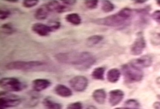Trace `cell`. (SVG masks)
Returning <instances> with one entry per match:
<instances>
[{"instance_id":"cell-10","label":"cell","mask_w":160,"mask_h":109,"mask_svg":"<svg viewBox=\"0 0 160 109\" xmlns=\"http://www.w3.org/2000/svg\"><path fill=\"white\" fill-rule=\"evenodd\" d=\"M130 62L135 66L142 70L144 68L150 67L152 64V58L150 55H146L141 57L132 60L130 61Z\"/></svg>"},{"instance_id":"cell-21","label":"cell","mask_w":160,"mask_h":109,"mask_svg":"<svg viewBox=\"0 0 160 109\" xmlns=\"http://www.w3.org/2000/svg\"><path fill=\"white\" fill-rule=\"evenodd\" d=\"M66 20L73 26H78L81 23V18L79 14L77 13H72L68 14L66 17Z\"/></svg>"},{"instance_id":"cell-13","label":"cell","mask_w":160,"mask_h":109,"mask_svg":"<svg viewBox=\"0 0 160 109\" xmlns=\"http://www.w3.org/2000/svg\"><path fill=\"white\" fill-rule=\"evenodd\" d=\"M52 82L49 79L38 78L34 79L32 81V89L35 92H40L49 88Z\"/></svg>"},{"instance_id":"cell-12","label":"cell","mask_w":160,"mask_h":109,"mask_svg":"<svg viewBox=\"0 0 160 109\" xmlns=\"http://www.w3.org/2000/svg\"><path fill=\"white\" fill-rule=\"evenodd\" d=\"M32 30L41 37H47L51 32H52V30L49 25L40 22L33 24L32 26Z\"/></svg>"},{"instance_id":"cell-20","label":"cell","mask_w":160,"mask_h":109,"mask_svg":"<svg viewBox=\"0 0 160 109\" xmlns=\"http://www.w3.org/2000/svg\"><path fill=\"white\" fill-rule=\"evenodd\" d=\"M104 39V37L101 35H95L90 36L86 40V46L92 47L99 44Z\"/></svg>"},{"instance_id":"cell-17","label":"cell","mask_w":160,"mask_h":109,"mask_svg":"<svg viewBox=\"0 0 160 109\" xmlns=\"http://www.w3.org/2000/svg\"><path fill=\"white\" fill-rule=\"evenodd\" d=\"M49 13L50 12L48 9L46 4H44L36 10L34 17L37 20H44L48 17Z\"/></svg>"},{"instance_id":"cell-18","label":"cell","mask_w":160,"mask_h":109,"mask_svg":"<svg viewBox=\"0 0 160 109\" xmlns=\"http://www.w3.org/2000/svg\"><path fill=\"white\" fill-rule=\"evenodd\" d=\"M121 72L117 68L109 70L107 73V79L110 83H116L120 79Z\"/></svg>"},{"instance_id":"cell-37","label":"cell","mask_w":160,"mask_h":109,"mask_svg":"<svg viewBox=\"0 0 160 109\" xmlns=\"http://www.w3.org/2000/svg\"><path fill=\"white\" fill-rule=\"evenodd\" d=\"M145 2H146V1H134V2L137 4H143Z\"/></svg>"},{"instance_id":"cell-9","label":"cell","mask_w":160,"mask_h":109,"mask_svg":"<svg viewBox=\"0 0 160 109\" xmlns=\"http://www.w3.org/2000/svg\"><path fill=\"white\" fill-rule=\"evenodd\" d=\"M48 9L50 12L62 13L71 10L70 7L58 1H50L45 4Z\"/></svg>"},{"instance_id":"cell-26","label":"cell","mask_w":160,"mask_h":109,"mask_svg":"<svg viewBox=\"0 0 160 109\" xmlns=\"http://www.w3.org/2000/svg\"><path fill=\"white\" fill-rule=\"evenodd\" d=\"M1 30H2L3 33L6 34H12L16 31L13 26L10 23L2 24L1 26Z\"/></svg>"},{"instance_id":"cell-15","label":"cell","mask_w":160,"mask_h":109,"mask_svg":"<svg viewBox=\"0 0 160 109\" xmlns=\"http://www.w3.org/2000/svg\"><path fill=\"white\" fill-rule=\"evenodd\" d=\"M106 92L103 89L95 90L92 93V98L93 100L100 105L105 103L106 99Z\"/></svg>"},{"instance_id":"cell-11","label":"cell","mask_w":160,"mask_h":109,"mask_svg":"<svg viewBox=\"0 0 160 109\" xmlns=\"http://www.w3.org/2000/svg\"><path fill=\"white\" fill-rule=\"evenodd\" d=\"M109 102L111 106H116L122 101L124 97V93L120 89H115L111 90L109 93Z\"/></svg>"},{"instance_id":"cell-2","label":"cell","mask_w":160,"mask_h":109,"mask_svg":"<svg viewBox=\"0 0 160 109\" xmlns=\"http://www.w3.org/2000/svg\"><path fill=\"white\" fill-rule=\"evenodd\" d=\"M133 14V10L130 8L125 7L115 14L108 16L105 18L97 19L94 21V22L111 27L124 28L130 24Z\"/></svg>"},{"instance_id":"cell-38","label":"cell","mask_w":160,"mask_h":109,"mask_svg":"<svg viewBox=\"0 0 160 109\" xmlns=\"http://www.w3.org/2000/svg\"><path fill=\"white\" fill-rule=\"evenodd\" d=\"M115 109H130V108H129V107H117V108H115Z\"/></svg>"},{"instance_id":"cell-14","label":"cell","mask_w":160,"mask_h":109,"mask_svg":"<svg viewBox=\"0 0 160 109\" xmlns=\"http://www.w3.org/2000/svg\"><path fill=\"white\" fill-rule=\"evenodd\" d=\"M55 93L62 98H69L72 96V91L63 84H58L54 88Z\"/></svg>"},{"instance_id":"cell-19","label":"cell","mask_w":160,"mask_h":109,"mask_svg":"<svg viewBox=\"0 0 160 109\" xmlns=\"http://www.w3.org/2000/svg\"><path fill=\"white\" fill-rule=\"evenodd\" d=\"M150 41L153 46H160V27H157L151 30L149 34Z\"/></svg>"},{"instance_id":"cell-25","label":"cell","mask_w":160,"mask_h":109,"mask_svg":"<svg viewBox=\"0 0 160 109\" xmlns=\"http://www.w3.org/2000/svg\"><path fill=\"white\" fill-rule=\"evenodd\" d=\"M124 104L126 107L130 109H137L140 107V103L135 99H128L125 102Z\"/></svg>"},{"instance_id":"cell-34","label":"cell","mask_w":160,"mask_h":109,"mask_svg":"<svg viewBox=\"0 0 160 109\" xmlns=\"http://www.w3.org/2000/svg\"><path fill=\"white\" fill-rule=\"evenodd\" d=\"M153 107L155 109H160V102H155L153 104Z\"/></svg>"},{"instance_id":"cell-23","label":"cell","mask_w":160,"mask_h":109,"mask_svg":"<svg viewBox=\"0 0 160 109\" xmlns=\"http://www.w3.org/2000/svg\"><path fill=\"white\" fill-rule=\"evenodd\" d=\"M106 69L104 67H98L94 69L92 72V78L96 80H104V73Z\"/></svg>"},{"instance_id":"cell-22","label":"cell","mask_w":160,"mask_h":109,"mask_svg":"<svg viewBox=\"0 0 160 109\" xmlns=\"http://www.w3.org/2000/svg\"><path fill=\"white\" fill-rule=\"evenodd\" d=\"M28 99L25 101V106L26 107H33L38 105L40 101V97L35 94H30Z\"/></svg>"},{"instance_id":"cell-3","label":"cell","mask_w":160,"mask_h":109,"mask_svg":"<svg viewBox=\"0 0 160 109\" xmlns=\"http://www.w3.org/2000/svg\"><path fill=\"white\" fill-rule=\"evenodd\" d=\"M121 71L124 81L128 83H134L141 81L144 77L142 70L128 62L121 66Z\"/></svg>"},{"instance_id":"cell-35","label":"cell","mask_w":160,"mask_h":109,"mask_svg":"<svg viewBox=\"0 0 160 109\" xmlns=\"http://www.w3.org/2000/svg\"><path fill=\"white\" fill-rule=\"evenodd\" d=\"M85 109H98V108L96 106H95L90 105V106H87Z\"/></svg>"},{"instance_id":"cell-36","label":"cell","mask_w":160,"mask_h":109,"mask_svg":"<svg viewBox=\"0 0 160 109\" xmlns=\"http://www.w3.org/2000/svg\"><path fill=\"white\" fill-rule=\"evenodd\" d=\"M156 84L158 86V87L160 88V77L157 78L156 79Z\"/></svg>"},{"instance_id":"cell-29","label":"cell","mask_w":160,"mask_h":109,"mask_svg":"<svg viewBox=\"0 0 160 109\" xmlns=\"http://www.w3.org/2000/svg\"><path fill=\"white\" fill-rule=\"evenodd\" d=\"M66 109H83V107L81 102L77 101L69 104L67 106Z\"/></svg>"},{"instance_id":"cell-30","label":"cell","mask_w":160,"mask_h":109,"mask_svg":"<svg viewBox=\"0 0 160 109\" xmlns=\"http://www.w3.org/2000/svg\"><path fill=\"white\" fill-rule=\"evenodd\" d=\"M49 26H50L52 32H55L60 29V27H61V23L59 21H51L49 23Z\"/></svg>"},{"instance_id":"cell-5","label":"cell","mask_w":160,"mask_h":109,"mask_svg":"<svg viewBox=\"0 0 160 109\" xmlns=\"http://www.w3.org/2000/svg\"><path fill=\"white\" fill-rule=\"evenodd\" d=\"M0 86L1 89L9 92H19L27 87V86L20 79L13 77L2 78Z\"/></svg>"},{"instance_id":"cell-27","label":"cell","mask_w":160,"mask_h":109,"mask_svg":"<svg viewBox=\"0 0 160 109\" xmlns=\"http://www.w3.org/2000/svg\"><path fill=\"white\" fill-rule=\"evenodd\" d=\"M85 6L89 9H95L98 5V1L97 0H86L84 1Z\"/></svg>"},{"instance_id":"cell-8","label":"cell","mask_w":160,"mask_h":109,"mask_svg":"<svg viewBox=\"0 0 160 109\" xmlns=\"http://www.w3.org/2000/svg\"><path fill=\"white\" fill-rule=\"evenodd\" d=\"M146 46V40L144 39L142 34L141 32H139L137 35V38L135 41L131 46L130 53L134 56L140 55L145 49Z\"/></svg>"},{"instance_id":"cell-31","label":"cell","mask_w":160,"mask_h":109,"mask_svg":"<svg viewBox=\"0 0 160 109\" xmlns=\"http://www.w3.org/2000/svg\"><path fill=\"white\" fill-rule=\"evenodd\" d=\"M10 14H11V12L10 10L8 9H1L0 10L1 20H6L10 16Z\"/></svg>"},{"instance_id":"cell-28","label":"cell","mask_w":160,"mask_h":109,"mask_svg":"<svg viewBox=\"0 0 160 109\" xmlns=\"http://www.w3.org/2000/svg\"><path fill=\"white\" fill-rule=\"evenodd\" d=\"M38 2V0H24L22 1V6L26 8H32L36 6Z\"/></svg>"},{"instance_id":"cell-4","label":"cell","mask_w":160,"mask_h":109,"mask_svg":"<svg viewBox=\"0 0 160 109\" xmlns=\"http://www.w3.org/2000/svg\"><path fill=\"white\" fill-rule=\"evenodd\" d=\"M46 64L40 61H17L10 62L6 64V69L10 70H21V71H31L35 70L38 68L43 67Z\"/></svg>"},{"instance_id":"cell-1","label":"cell","mask_w":160,"mask_h":109,"mask_svg":"<svg viewBox=\"0 0 160 109\" xmlns=\"http://www.w3.org/2000/svg\"><path fill=\"white\" fill-rule=\"evenodd\" d=\"M55 58L60 63L72 65L80 71L89 69L96 62L95 56L89 52H62L57 54Z\"/></svg>"},{"instance_id":"cell-16","label":"cell","mask_w":160,"mask_h":109,"mask_svg":"<svg viewBox=\"0 0 160 109\" xmlns=\"http://www.w3.org/2000/svg\"><path fill=\"white\" fill-rule=\"evenodd\" d=\"M42 103L46 109H62V104L55 101L50 97H47L44 98Z\"/></svg>"},{"instance_id":"cell-39","label":"cell","mask_w":160,"mask_h":109,"mask_svg":"<svg viewBox=\"0 0 160 109\" xmlns=\"http://www.w3.org/2000/svg\"><path fill=\"white\" fill-rule=\"evenodd\" d=\"M8 2H18V1H7Z\"/></svg>"},{"instance_id":"cell-24","label":"cell","mask_w":160,"mask_h":109,"mask_svg":"<svg viewBox=\"0 0 160 109\" xmlns=\"http://www.w3.org/2000/svg\"><path fill=\"white\" fill-rule=\"evenodd\" d=\"M101 9L104 13H109L115 9V5L110 1H102Z\"/></svg>"},{"instance_id":"cell-6","label":"cell","mask_w":160,"mask_h":109,"mask_svg":"<svg viewBox=\"0 0 160 109\" xmlns=\"http://www.w3.org/2000/svg\"><path fill=\"white\" fill-rule=\"evenodd\" d=\"M21 102V98L18 95L6 91L1 92L0 109H7L18 106Z\"/></svg>"},{"instance_id":"cell-33","label":"cell","mask_w":160,"mask_h":109,"mask_svg":"<svg viewBox=\"0 0 160 109\" xmlns=\"http://www.w3.org/2000/svg\"><path fill=\"white\" fill-rule=\"evenodd\" d=\"M61 2L62 3H63L64 4L69 6H73L76 4L77 1L75 0H65V1H61Z\"/></svg>"},{"instance_id":"cell-40","label":"cell","mask_w":160,"mask_h":109,"mask_svg":"<svg viewBox=\"0 0 160 109\" xmlns=\"http://www.w3.org/2000/svg\"><path fill=\"white\" fill-rule=\"evenodd\" d=\"M157 4H158V6H160V0L157 1Z\"/></svg>"},{"instance_id":"cell-32","label":"cell","mask_w":160,"mask_h":109,"mask_svg":"<svg viewBox=\"0 0 160 109\" xmlns=\"http://www.w3.org/2000/svg\"><path fill=\"white\" fill-rule=\"evenodd\" d=\"M152 18L158 24H160V10L155 11L152 15Z\"/></svg>"},{"instance_id":"cell-7","label":"cell","mask_w":160,"mask_h":109,"mask_svg":"<svg viewBox=\"0 0 160 109\" xmlns=\"http://www.w3.org/2000/svg\"><path fill=\"white\" fill-rule=\"evenodd\" d=\"M88 79L81 75L75 76L69 81L70 87L77 92H82L86 90L88 88Z\"/></svg>"}]
</instances>
